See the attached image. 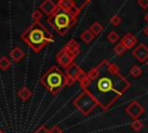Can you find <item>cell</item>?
I'll return each mask as SVG.
<instances>
[{"label": "cell", "instance_id": "obj_1", "mask_svg": "<svg viewBox=\"0 0 148 133\" xmlns=\"http://www.w3.org/2000/svg\"><path fill=\"white\" fill-rule=\"evenodd\" d=\"M77 81L81 88L90 93L97 101L98 106L105 111L131 87V82L120 73L119 67L106 59L92 67L88 73L82 71Z\"/></svg>", "mask_w": 148, "mask_h": 133}, {"label": "cell", "instance_id": "obj_2", "mask_svg": "<svg viewBox=\"0 0 148 133\" xmlns=\"http://www.w3.org/2000/svg\"><path fill=\"white\" fill-rule=\"evenodd\" d=\"M45 27L40 23V21H32L29 28H27L21 34V39L30 47L34 52H40L42 49L47 45V40L45 38Z\"/></svg>", "mask_w": 148, "mask_h": 133}, {"label": "cell", "instance_id": "obj_3", "mask_svg": "<svg viewBox=\"0 0 148 133\" xmlns=\"http://www.w3.org/2000/svg\"><path fill=\"white\" fill-rule=\"evenodd\" d=\"M77 15L73 12L65 9L62 7H57L56 12L47 16V23L51 25L52 29H54L59 35H65L69 31V29L75 24Z\"/></svg>", "mask_w": 148, "mask_h": 133}, {"label": "cell", "instance_id": "obj_4", "mask_svg": "<svg viewBox=\"0 0 148 133\" xmlns=\"http://www.w3.org/2000/svg\"><path fill=\"white\" fill-rule=\"evenodd\" d=\"M65 80L66 74H64L58 67L52 66L40 76L39 82L52 95H57L60 89L65 86Z\"/></svg>", "mask_w": 148, "mask_h": 133}, {"label": "cell", "instance_id": "obj_5", "mask_svg": "<svg viewBox=\"0 0 148 133\" xmlns=\"http://www.w3.org/2000/svg\"><path fill=\"white\" fill-rule=\"evenodd\" d=\"M74 106L83 114V116H88L89 113L92 112V110L98 106L97 101L94 98V96L88 93L87 90H83L82 93H80L76 98H74L73 101Z\"/></svg>", "mask_w": 148, "mask_h": 133}, {"label": "cell", "instance_id": "obj_6", "mask_svg": "<svg viewBox=\"0 0 148 133\" xmlns=\"http://www.w3.org/2000/svg\"><path fill=\"white\" fill-rule=\"evenodd\" d=\"M91 0H57V3L59 7H62L65 9H68L73 12L74 14L79 15L82 8Z\"/></svg>", "mask_w": 148, "mask_h": 133}, {"label": "cell", "instance_id": "obj_7", "mask_svg": "<svg viewBox=\"0 0 148 133\" xmlns=\"http://www.w3.org/2000/svg\"><path fill=\"white\" fill-rule=\"evenodd\" d=\"M74 58H75V56H74L69 50H67L66 46H64V47L57 53V56H56V59H57L58 64H59L61 67H65V68L69 67V66L73 64Z\"/></svg>", "mask_w": 148, "mask_h": 133}, {"label": "cell", "instance_id": "obj_8", "mask_svg": "<svg viewBox=\"0 0 148 133\" xmlns=\"http://www.w3.org/2000/svg\"><path fill=\"white\" fill-rule=\"evenodd\" d=\"M125 112L134 120V119H139L145 113V108L139 101H132L125 108Z\"/></svg>", "mask_w": 148, "mask_h": 133}, {"label": "cell", "instance_id": "obj_9", "mask_svg": "<svg viewBox=\"0 0 148 133\" xmlns=\"http://www.w3.org/2000/svg\"><path fill=\"white\" fill-rule=\"evenodd\" d=\"M81 73H82L81 67H79L76 64L73 62L69 67L66 68V72H65V74H66L65 86H67V87L72 86L75 81H77V77H79V75H80Z\"/></svg>", "mask_w": 148, "mask_h": 133}, {"label": "cell", "instance_id": "obj_10", "mask_svg": "<svg viewBox=\"0 0 148 133\" xmlns=\"http://www.w3.org/2000/svg\"><path fill=\"white\" fill-rule=\"evenodd\" d=\"M132 56L139 61V62H146L148 60V46L143 43L139 44L134 50L132 51Z\"/></svg>", "mask_w": 148, "mask_h": 133}, {"label": "cell", "instance_id": "obj_11", "mask_svg": "<svg viewBox=\"0 0 148 133\" xmlns=\"http://www.w3.org/2000/svg\"><path fill=\"white\" fill-rule=\"evenodd\" d=\"M57 7H58V3L54 2V0H44V1L40 3L39 9L43 12V14L50 16V15H52V14L56 12Z\"/></svg>", "mask_w": 148, "mask_h": 133}, {"label": "cell", "instance_id": "obj_12", "mask_svg": "<svg viewBox=\"0 0 148 133\" xmlns=\"http://www.w3.org/2000/svg\"><path fill=\"white\" fill-rule=\"evenodd\" d=\"M119 43H121V44L128 50V49L134 47V45L138 43V39H136V37H135L133 34L127 32V34H125V35L120 38V42H119Z\"/></svg>", "mask_w": 148, "mask_h": 133}, {"label": "cell", "instance_id": "obj_13", "mask_svg": "<svg viewBox=\"0 0 148 133\" xmlns=\"http://www.w3.org/2000/svg\"><path fill=\"white\" fill-rule=\"evenodd\" d=\"M9 57L12 58L13 61L18 62V61H21V60L23 59V57H24V52L22 51L21 47L15 46V47H13V49L10 50V52H9Z\"/></svg>", "mask_w": 148, "mask_h": 133}, {"label": "cell", "instance_id": "obj_14", "mask_svg": "<svg viewBox=\"0 0 148 133\" xmlns=\"http://www.w3.org/2000/svg\"><path fill=\"white\" fill-rule=\"evenodd\" d=\"M65 46H66V49H67V50H69V51L75 56V58H76V57H77V54L80 53V45H79V43H77L76 40H74V39L68 40V42H67V44H66Z\"/></svg>", "mask_w": 148, "mask_h": 133}, {"label": "cell", "instance_id": "obj_15", "mask_svg": "<svg viewBox=\"0 0 148 133\" xmlns=\"http://www.w3.org/2000/svg\"><path fill=\"white\" fill-rule=\"evenodd\" d=\"M94 37H95L94 34H92L89 29H88V30H84V31L80 35V38L82 39V42H84V43H87V44L90 43V42L94 39Z\"/></svg>", "mask_w": 148, "mask_h": 133}, {"label": "cell", "instance_id": "obj_16", "mask_svg": "<svg viewBox=\"0 0 148 133\" xmlns=\"http://www.w3.org/2000/svg\"><path fill=\"white\" fill-rule=\"evenodd\" d=\"M17 95H18V97H20L22 101H27L28 98H30V96H31V91H30L27 87H22V88L17 91Z\"/></svg>", "mask_w": 148, "mask_h": 133}, {"label": "cell", "instance_id": "obj_17", "mask_svg": "<svg viewBox=\"0 0 148 133\" xmlns=\"http://www.w3.org/2000/svg\"><path fill=\"white\" fill-rule=\"evenodd\" d=\"M89 30L94 34V36H98V35L103 31V27H102V24H101L99 22H94V23L90 25Z\"/></svg>", "mask_w": 148, "mask_h": 133}, {"label": "cell", "instance_id": "obj_18", "mask_svg": "<svg viewBox=\"0 0 148 133\" xmlns=\"http://www.w3.org/2000/svg\"><path fill=\"white\" fill-rule=\"evenodd\" d=\"M130 74H131V76H133V77H139V76L142 74V69H141L140 66L133 65V66L131 67V69H130Z\"/></svg>", "mask_w": 148, "mask_h": 133}, {"label": "cell", "instance_id": "obj_19", "mask_svg": "<svg viewBox=\"0 0 148 133\" xmlns=\"http://www.w3.org/2000/svg\"><path fill=\"white\" fill-rule=\"evenodd\" d=\"M10 66H12V62H10V60H9L7 57H1V58H0V69L6 71V69H8Z\"/></svg>", "mask_w": 148, "mask_h": 133}, {"label": "cell", "instance_id": "obj_20", "mask_svg": "<svg viewBox=\"0 0 148 133\" xmlns=\"http://www.w3.org/2000/svg\"><path fill=\"white\" fill-rule=\"evenodd\" d=\"M142 127H143V123L140 121L139 119H134V120L131 123V128H132L133 131H135V132L141 131Z\"/></svg>", "mask_w": 148, "mask_h": 133}, {"label": "cell", "instance_id": "obj_21", "mask_svg": "<svg viewBox=\"0 0 148 133\" xmlns=\"http://www.w3.org/2000/svg\"><path fill=\"white\" fill-rule=\"evenodd\" d=\"M108 40L112 44H116L118 40H120V38H119V35L116 31H110L108 34Z\"/></svg>", "mask_w": 148, "mask_h": 133}, {"label": "cell", "instance_id": "obj_22", "mask_svg": "<svg viewBox=\"0 0 148 133\" xmlns=\"http://www.w3.org/2000/svg\"><path fill=\"white\" fill-rule=\"evenodd\" d=\"M114 53L116 54H118V56H121V54H124L125 52H126V47L121 44V43H118V44H116V46H114Z\"/></svg>", "mask_w": 148, "mask_h": 133}, {"label": "cell", "instance_id": "obj_23", "mask_svg": "<svg viewBox=\"0 0 148 133\" xmlns=\"http://www.w3.org/2000/svg\"><path fill=\"white\" fill-rule=\"evenodd\" d=\"M121 21H123V20H121V17H120L119 15H117V14H116V15H113V16L110 19V23H111L113 27H118V25L121 23Z\"/></svg>", "mask_w": 148, "mask_h": 133}, {"label": "cell", "instance_id": "obj_24", "mask_svg": "<svg viewBox=\"0 0 148 133\" xmlns=\"http://www.w3.org/2000/svg\"><path fill=\"white\" fill-rule=\"evenodd\" d=\"M42 16H43V12H42L40 9H36V10L32 13V15H31L32 21H40Z\"/></svg>", "mask_w": 148, "mask_h": 133}, {"label": "cell", "instance_id": "obj_25", "mask_svg": "<svg viewBox=\"0 0 148 133\" xmlns=\"http://www.w3.org/2000/svg\"><path fill=\"white\" fill-rule=\"evenodd\" d=\"M138 5L142 9H147L148 8V0H138Z\"/></svg>", "mask_w": 148, "mask_h": 133}, {"label": "cell", "instance_id": "obj_26", "mask_svg": "<svg viewBox=\"0 0 148 133\" xmlns=\"http://www.w3.org/2000/svg\"><path fill=\"white\" fill-rule=\"evenodd\" d=\"M45 38H46L47 43L53 42V35H52V32H51V31H49V30H46V31H45Z\"/></svg>", "mask_w": 148, "mask_h": 133}, {"label": "cell", "instance_id": "obj_27", "mask_svg": "<svg viewBox=\"0 0 148 133\" xmlns=\"http://www.w3.org/2000/svg\"><path fill=\"white\" fill-rule=\"evenodd\" d=\"M35 133H51V132H50V128H46L44 125H42Z\"/></svg>", "mask_w": 148, "mask_h": 133}, {"label": "cell", "instance_id": "obj_28", "mask_svg": "<svg viewBox=\"0 0 148 133\" xmlns=\"http://www.w3.org/2000/svg\"><path fill=\"white\" fill-rule=\"evenodd\" d=\"M50 132L51 133H62V130L59 127V126H52L50 128Z\"/></svg>", "mask_w": 148, "mask_h": 133}, {"label": "cell", "instance_id": "obj_29", "mask_svg": "<svg viewBox=\"0 0 148 133\" xmlns=\"http://www.w3.org/2000/svg\"><path fill=\"white\" fill-rule=\"evenodd\" d=\"M143 34H145V35L148 37V24H147V25L143 28Z\"/></svg>", "mask_w": 148, "mask_h": 133}, {"label": "cell", "instance_id": "obj_30", "mask_svg": "<svg viewBox=\"0 0 148 133\" xmlns=\"http://www.w3.org/2000/svg\"><path fill=\"white\" fill-rule=\"evenodd\" d=\"M145 21H146V22L148 23V13H147V14L145 15Z\"/></svg>", "mask_w": 148, "mask_h": 133}, {"label": "cell", "instance_id": "obj_31", "mask_svg": "<svg viewBox=\"0 0 148 133\" xmlns=\"http://www.w3.org/2000/svg\"><path fill=\"white\" fill-rule=\"evenodd\" d=\"M0 133H5V132H3V131H2V130H0Z\"/></svg>", "mask_w": 148, "mask_h": 133}, {"label": "cell", "instance_id": "obj_32", "mask_svg": "<svg viewBox=\"0 0 148 133\" xmlns=\"http://www.w3.org/2000/svg\"><path fill=\"white\" fill-rule=\"evenodd\" d=\"M146 65H147V66H148V60H147V61H146Z\"/></svg>", "mask_w": 148, "mask_h": 133}]
</instances>
